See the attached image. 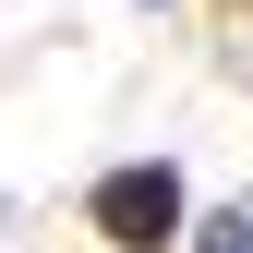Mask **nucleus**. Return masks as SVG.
<instances>
[{"label": "nucleus", "instance_id": "1", "mask_svg": "<svg viewBox=\"0 0 253 253\" xmlns=\"http://www.w3.org/2000/svg\"><path fill=\"white\" fill-rule=\"evenodd\" d=\"M84 229L109 253H169V241H193V181L169 157H121V169H97V193H84Z\"/></svg>", "mask_w": 253, "mask_h": 253}, {"label": "nucleus", "instance_id": "2", "mask_svg": "<svg viewBox=\"0 0 253 253\" xmlns=\"http://www.w3.org/2000/svg\"><path fill=\"white\" fill-rule=\"evenodd\" d=\"M193 253H253V205H217V217H193Z\"/></svg>", "mask_w": 253, "mask_h": 253}, {"label": "nucleus", "instance_id": "3", "mask_svg": "<svg viewBox=\"0 0 253 253\" xmlns=\"http://www.w3.org/2000/svg\"><path fill=\"white\" fill-rule=\"evenodd\" d=\"M145 12H157V0H145Z\"/></svg>", "mask_w": 253, "mask_h": 253}]
</instances>
